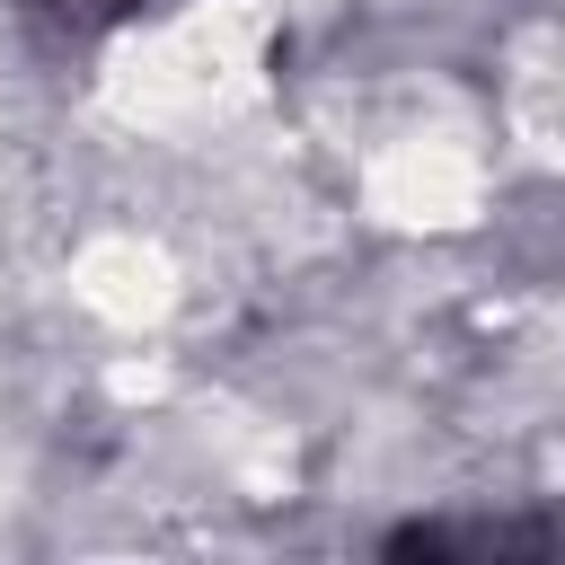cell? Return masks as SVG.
Wrapping results in <instances>:
<instances>
[{
  "mask_svg": "<svg viewBox=\"0 0 565 565\" xmlns=\"http://www.w3.org/2000/svg\"><path fill=\"white\" fill-rule=\"evenodd\" d=\"M141 9H159V0H35V18H44L53 35H71V44L115 35V26H132Z\"/></svg>",
  "mask_w": 565,
  "mask_h": 565,
  "instance_id": "cell-1",
  "label": "cell"
}]
</instances>
